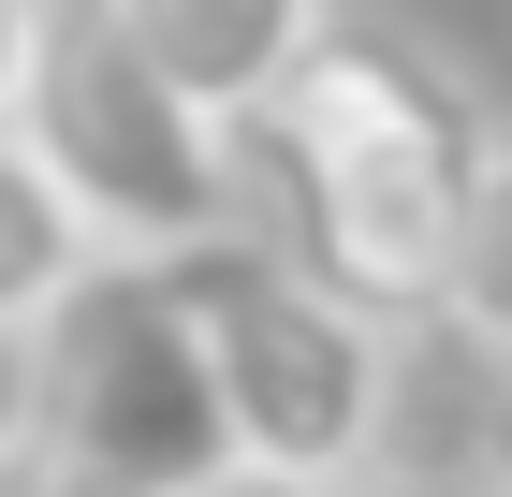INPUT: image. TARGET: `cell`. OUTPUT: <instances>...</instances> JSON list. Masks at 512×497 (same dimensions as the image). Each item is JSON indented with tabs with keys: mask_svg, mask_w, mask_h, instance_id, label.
<instances>
[{
	"mask_svg": "<svg viewBox=\"0 0 512 497\" xmlns=\"http://www.w3.org/2000/svg\"><path fill=\"white\" fill-rule=\"evenodd\" d=\"M249 161V220H278L264 249L352 293L366 322H410L454 278V234L483 205V161H498V117L469 103V74L410 30H366V15H322V44L293 59L264 117L235 132Z\"/></svg>",
	"mask_w": 512,
	"mask_h": 497,
	"instance_id": "cell-1",
	"label": "cell"
},
{
	"mask_svg": "<svg viewBox=\"0 0 512 497\" xmlns=\"http://www.w3.org/2000/svg\"><path fill=\"white\" fill-rule=\"evenodd\" d=\"M235 468L220 381L161 264H103L0 351V497H191Z\"/></svg>",
	"mask_w": 512,
	"mask_h": 497,
	"instance_id": "cell-2",
	"label": "cell"
},
{
	"mask_svg": "<svg viewBox=\"0 0 512 497\" xmlns=\"http://www.w3.org/2000/svg\"><path fill=\"white\" fill-rule=\"evenodd\" d=\"M176 307H191V351L220 381L249 468H293V483H366L395 424V322H366L352 293H322L293 249L264 234H205V249H161Z\"/></svg>",
	"mask_w": 512,
	"mask_h": 497,
	"instance_id": "cell-3",
	"label": "cell"
},
{
	"mask_svg": "<svg viewBox=\"0 0 512 497\" xmlns=\"http://www.w3.org/2000/svg\"><path fill=\"white\" fill-rule=\"evenodd\" d=\"M15 132L44 147V176L74 191V220L118 249V264H161V249H205V234H249V161L205 103L132 59L88 0H44V59Z\"/></svg>",
	"mask_w": 512,
	"mask_h": 497,
	"instance_id": "cell-4",
	"label": "cell"
},
{
	"mask_svg": "<svg viewBox=\"0 0 512 497\" xmlns=\"http://www.w3.org/2000/svg\"><path fill=\"white\" fill-rule=\"evenodd\" d=\"M88 15H103L176 103H205L220 132H249V117L293 88V59L322 44L337 0H88Z\"/></svg>",
	"mask_w": 512,
	"mask_h": 497,
	"instance_id": "cell-5",
	"label": "cell"
},
{
	"mask_svg": "<svg viewBox=\"0 0 512 497\" xmlns=\"http://www.w3.org/2000/svg\"><path fill=\"white\" fill-rule=\"evenodd\" d=\"M88 264H103V234H88V220H74V191L44 176V147L0 117V351L30 337V322L74 293Z\"/></svg>",
	"mask_w": 512,
	"mask_h": 497,
	"instance_id": "cell-6",
	"label": "cell"
},
{
	"mask_svg": "<svg viewBox=\"0 0 512 497\" xmlns=\"http://www.w3.org/2000/svg\"><path fill=\"white\" fill-rule=\"evenodd\" d=\"M439 307H454V322H469V337L512 366V147L483 161V205H469V234H454V278H439Z\"/></svg>",
	"mask_w": 512,
	"mask_h": 497,
	"instance_id": "cell-7",
	"label": "cell"
},
{
	"mask_svg": "<svg viewBox=\"0 0 512 497\" xmlns=\"http://www.w3.org/2000/svg\"><path fill=\"white\" fill-rule=\"evenodd\" d=\"M30 59H44V0H0V117L30 103Z\"/></svg>",
	"mask_w": 512,
	"mask_h": 497,
	"instance_id": "cell-8",
	"label": "cell"
},
{
	"mask_svg": "<svg viewBox=\"0 0 512 497\" xmlns=\"http://www.w3.org/2000/svg\"><path fill=\"white\" fill-rule=\"evenodd\" d=\"M337 497H498L483 468H366V483H337Z\"/></svg>",
	"mask_w": 512,
	"mask_h": 497,
	"instance_id": "cell-9",
	"label": "cell"
},
{
	"mask_svg": "<svg viewBox=\"0 0 512 497\" xmlns=\"http://www.w3.org/2000/svg\"><path fill=\"white\" fill-rule=\"evenodd\" d=\"M191 497H337V483H293V468H249V454H235V468H205Z\"/></svg>",
	"mask_w": 512,
	"mask_h": 497,
	"instance_id": "cell-10",
	"label": "cell"
},
{
	"mask_svg": "<svg viewBox=\"0 0 512 497\" xmlns=\"http://www.w3.org/2000/svg\"><path fill=\"white\" fill-rule=\"evenodd\" d=\"M483 483L512 497V395H498V424H483Z\"/></svg>",
	"mask_w": 512,
	"mask_h": 497,
	"instance_id": "cell-11",
	"label": "cell"
}]
</instances>
